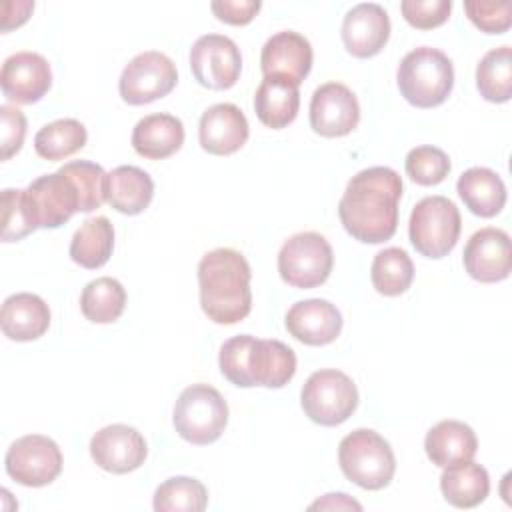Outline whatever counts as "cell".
<instances>
[{"mask_svg":"<svg viewBox=\"0 0 512 512\" xmlns=\"http://www.w3.org/2000/svg\"><path fill=\"white\" fill-rule=\"evenodd\" d=\"M402 178L388 166H372L354 174L338 202L344 230L358 242L382 244L398 228Z\"/></svg>","mask_w":512,"mask_h":512,"instance_id":"cell-1","label":"cell"},{"mask_svg":"<svg viewBox=\"0 0 512 512\" xmlns=\"http://www.w3.org/2000/svg\"><path fill=\"white\" fill-rule=\"evenodd\" d=\"M252 270L244 254L232 248H214L198 262L200 306L216 324H236L252 310Z\"/></svg>","mask_w":512,"mask_h":512,"instance_id":"cell-2","label":"cell"},{"mask_svg":"<svg viewBox=\"0 0 512 512\" xmlns=\"http://www.w3.org/2000/svg\"><path fill=\"white\" fill-rule=\"evenodd\" d=\"M222 376L238 388H282L296 374V354L280 340L240 334L220 346Z\"/></svg>","mask_w":512,"mask_h":512,"instance_id":"cell-3","label":"cell"},{"mask_svg":"<svg viewBox=\"0 0 512 512\" xmlns=\"http://www.w3.org/2000/svg\"><path fill=\"white\" fill-rule=\"evenodd\" d=\"M396 82L406 102L416 108H436L446 102L454 86L452 60L438 48L410 50L398 64Z\"/></svg>","mask_w":512,"mask_h":512,"instance_id":"cell-4","label":"cell"},{"mask_svg":"<svg viewBox=\"0 0 512 512\" xmlns=\"http://www.w3.org/2000/svg\"><path fill=\"white\" fill-rule=\"evenodd\" d=\"M342 474L364 490L386 488L396 472L394 452L378 432L358 428L346 434L338 446Z\"/></svg>","mask_w":512,"mask_h":512,"instance_id":"cell-5","label":"cell"},{"mask_svg":"<svg viewBox=\"0 0 512 512\" xmlns=\"http://www.w3.org/2000/svg\"><path fill=\"white\" fill-rule=\"evenodd\" d=\"M172 422L180 438L196 446H206L222 436L228 424V404L210 384H192L180 392Z\"/></svg>","mask_w":512,"mask_h":512,"instance_id":"cell-6","label":"cell"},{"mask_svg":"<svg viewBox=\"0 0 512 512\" xmlns=\"http://www.w3.org/2000/svg\"><path fill=\"white\" fill-rule=\"evenodd\" d=\"M460 230V212L446 196H426L410 212V242L426 258L438 260L448 256L460 238Z\"/></svg>","mask_w":512,"mask_h":512,"instance_id":"cell-7","label":"cell"},{"mask_svg":"<svg viewBox=\"0 0 512 512\" xmlns=\"http://www.w3.org/2000/svg\"><path fill=\"white\" fill-rule=\"evenodd\" d=\"M300 404L314 424L338 426L358 408V388L352 378L340 370H316L302 386Z\"/></svg>","mask_w":512,"mask_h":512,"instance_id":"cell-8","label":"cell"},{"mask_svg":"<svg viewBox=\"0 0 512 512\" xmlns=\"http://www.w3.org/2000/svg\"><path fill=\"white\" fill-rule=\"evenodd\" d=\"M332 266V246L318 232L294 234L278 252L280 278L294 288H314L324 284Z\"/></svg>","mask_w":512,"mask_h":512,"instance_id":"cell-9","label":"cell"},{"mask_svg":"<svg viewBox=\"0 0 512 512\" xmlns=\"http://www.w3.org/2000/svg\"><path fill=\"white\" fill-rule=\"evenodd\" d=\"M176 82V64L164 52L148 50L136 54L124 66L118 80V90L126 104L142 106L168 96Z\"/></svg>","mask_w":512,"mask_h":512,"instance_id":"cell-10","label":"cell"},{"mask_svg":"<svg viewBox=\"0 0 512 512\" xmlns=\"http://www.w3.org/2000/svg\"><path fill=\"white\" fill-rule=\"evenodd\" d=\"M6 474L28 488L54 482L62 472L60 446L42 434H26L10 444L4 456Z\"/></svg>","mask_w":512,"mask_h":512,"instance_id":"cell-11","label":"cell"},{"mask_svg":"<svg viewBox=\"0 0 512 512\" xmlns=\"http://www.w3.org/2000/svg\"><path fill=\"white\" fill-rule=\"evenodd\" d=\"M190 70L200 86L228 90L240 78V48L228 36L204 34L190 48Z\"/></svg>","mask_w":512,"mask_h":512,"instance_id":"cell-12","label":"cell"},{"mask_svg":"<svg viewBox=\"0 0 512 512\" xmlns=\"http://www.w3.org/2000/svg\"><path fill=\"white\" fill-rule=\"evenodd\" d=\"M360 122V106L354 92L340 82L318 86L310 100V126L324 138L350 134Z\"/></svg>","mask_w":512,"mask_h":512,"instance_id":"cell-13","label":"cell"},{"mask_svg":"<svg viewBox=\"0 0 512 512\" xmlns=\"http://www.w3.org/2000/svg\"><path fill=\"white\" fill-rule=\"evenodd\" d=\"M90 456L106 472L128 474L144 464L148 446L134 426L110 424L92 436Z\"/></svg>","mask_w":512,"mask_h":512,"instance_id":"cell-14","label":"cell"},{"mask_svg":"<svg viewBox=\"0 0 512 512\" xmlns=\"http://www.w3.org/2000/svg\"><path fill=\"white\" fill-rule=\"evenodd\" d=\"M462 262L468 276L478 282L492 284L506 280L512 270L510 236L494 226L480 228L466 242Z\"/></svg>","mask_w":512,"mask_h":512,"instance_id":"cell-15","label":"cell"},{"mask_svg":"<svg viewBox=\"0 0 512 512\" xmlns=\"http://www.w3.org/2000/svg\"><path fill=\"white\" fill-rule=\"evenodd\" d=\"M26 196L38 228H58L80 212L78 192L60 170L32 180Z\"/></svg>","mask_w":512,"mask_h":512,"instance_id":"cell-16","label":"cell"},{"mask_svg":"<svg viewBox=\"0 0 512 512\" xmlns=\"http://www.w3.org/2000/svg\"><path fill=\"white\" fill-rule=\"evenodd\" d=\"M0 86L10 102L34 104L42 100L52 86L50 64L38 52H16L2 64Z\"/></svg>","mask_w":512,"mask_h":512,"instance_id":"cell-17","label":"cell"},{"mask_svg":"<svg viewBox=\"0 0 512 512\" xmlns=\"http://www.w3.org/2000/svg\"><path fill=\"white\" fill-rule=\"evenodd\" d=\"M312 46L308 38L294 30H282L270 36L260 52L264 76H276L300 86L312 68Z\"/></svg>","mask_w":512,"mask_h":512,"instance_id":"cell-18","label":"cell"},{"mask_svg":"<svg viewBox=\"0 0 512 512\" xmlns=\"http://www.w3.org/2000/svg\"><path fill=\"white\" fill-rule=\"evenodd\" d=\"M342 42L356 58L376 56L390 38L388 12L376 2H360L342 20Z\"/></svg>","mask_w":512,"mask_h":512,"instance_id":"cell-19","label":"cell"},{"mask_svg":"<svg viewBox=\"0 0 512 512\" xmlns=\"http://www.w3.org/2000/svg\"><path fill=\"white\" fill-rule=\"evenodd\" d=\"M250 136V126L244 112L230 102H220L204 110L198 124L200 146L214 156L238 152Z\"/></svg>","mask_w":512,"mask_h":512,"instance_id":"cell-20","label":"cell"},{"mask_svg":"<svg viewBox=\"0 0 512 512\" xmlns=\"http://www.w3.org/2000/svg\"><path fill=\"white\" fill-rule=\"evenodd\" d=\"M286 330L306 346H326L340 336L342 314L324 298L300 300L286 312Z\"/></svg>","mask_w":512,"mask_h":512,"instance_id":"cell-21","label":"cell"},{"mask_svg":"<svg viewBox=\"0 0 512 512\" xmlns=\"http://www.w3.org/2000/svg\"><path fill=\"white\" fill-rule=\"evenodd\" d=\"M0 326L4 336L10 340H36L44 336L50 326V308L40 296L32 292L12 294L2 304Z\"/></svg>","mask_w":512,"mask_h":512,"instance_id":"cell-22","label":"cell"},{"mask_svg":"<svg viewBox=\"0 0 512 512\" xmlns=\"http://www.w3.org/2000/svg\"><path fill=\"white\" fill-rule=\"evenodd\" d=\"M184 144V124L180 118L156 112L136 122L132 130V148L148 160H164Z\"/></svg>","mask_w":512,"mask_h":512,"instance_id":"cell-23","label":"cell"},{"mask_svg":"<svg viewBox=\"0 0 512 512\" xmlns=\"http://www.w3.org/2000/svg\"><path fill=\"white\" fill-rule=\"evenodd\" d=\"M426 456L440 468L468 462L476 456L478 440L474 430L460 420H442L424 438Z\"/></svg>","mask_w":512,"mask_h":512,"instance_id":"cell-24","label":"cell"},{"mask_svg":"<svg viewBox=\"0 0 512 512\" xmlns=\"http://www.w3.org/2000/svg\"><path fill=\"white\" fill-rule=\"evenodd\" d=\"M154 196L152 176L132 164H124L106 174V202L120 214L136 216L144 212Z\"/></svg>","mask_w":512,"mask_h":512,"instance_id":"cell-25","label":"cell"},{"mask_svg":"<svg viewBox=\"0 0 512 512\" xmlns=\"http://www.w3.org/2000/svg\"><path fill=\"white\" fill-rule=\"evenodd\" d=\"M456 192L464 206L480 218H492L500 214L506 204V186L502 178L484 166L464 170L456 182Z\"/></svg>","mask_w":512,"mask_h":512,"instance_id":"cell-26","label":"cell"},{"mask_svg":"<svg viewBox=\"0 0 512 512\" xmlns=\"http://www.w3.org/2000/svg\"><path fill=\"white\" fill-rule=\"evenodd\" d=\"M300 108L298 86L290 80L264 76L254 94V112L258 120L272 128L280 130L294 122Z\"/></svg>","mask_w":512,"mask_h":512,"instance_id":"cell-27","label":"cell"},{"mask_svg":"<svg viewBox=\"0 0 512 512\" xmlns=\"http://www.w3.org/2000/svg\"><path fill=\"white\" fill-rule=\"evenodd\" d=\"M440 490L444 500L454 508H474L486 500L490 492V476L484 466L468 460L444 468Z\"/></svg>","mask_w":512,"mask_h":512,"instance_id":"cell-28","label":"cell"},{"mask_svg":"<svg viewBox=\"0 0 512 512\" xmlns=\"http://www.w3.org/2000/svg\"><path fill=\"white\" fill-rule=\"evenodd\" d=\"M114 250V228L106 216L88 218L70 240V258L88 270L104 266Z\"/></svg>","mask_w":512,"mask_h":512,"instance_id":"cell-29","label":"cell"},{"mask_svg":"<svg viewBox=\"0 0 512 512\" xmlns=\"http://www.w3.org/2000/svg\"><path fill=\"white\" fill-rule=\"evenodd\" d=\"M126 308L124 286L110 276L88 282L80 294V310L94 324L116 322Z\"/></svg>","mask_w":512,"mask_h":512,"instance_id":"cell-30","label":"cell"},{"mask_svg":"<svg viewBox=\"0 0 512 512\" xmlns=\"http://www.w3.org/2000/svg\"><path fill=\"white\" fill-rule=\"evenodd\" d=\"M476 88L488 102L502 104L512 98V48H492L476 66Z\"/></svg>","mask_w":512,"mask_h":512,"instance_id":"cell-31","label":"cell"},{"mask_svg":"<svg viewBox=\"0 0 512 512\" xmlns=\"http://www.w3.org/2000/svg\"><path fill=\"white\" fill-rule=\"evenodd\" d=\"M86 126L74 118H60L42 126L34 136V150L44 160H62L84 148Z\"/></svg>","mask_w":512,"mask_h":512,"instance_id":"cell-32","label":"cell"},{"mask_svg":"<svg viewBox=\"0 0 512 512\" xmlns=\"http://www.w3.org/2000/svg\"><path fill=\"white\" fill-rule=\"evenodd\" d=\"M370 278L376 292L384 296H400L410 288L414 280V264L406 250L390 246L374 256Z\"/></svg>","mask_w":512,"mask_h":512,"instance_id":"cell-33","label":"cell"},{"mask_svg":"<svg viewBox=\"0 0 512 512\" xmlns=\"http://www.w3.org/2000/svg\"><path fill=\"white\" fill-rule=\"evenodd\" d=\"M206 506V486L190 476L168 478L154 492L156 512H202Z\"/></svg>","mask_w":512,"mask_h":512,"instance_id":"cell-34","label":"cell"},{"mask_svg":"<svg viewBox=\"0 0 512 512\" xmlns=\"http://www.w3.org/2000/svg\"><path fill=\"white\" fill-rule=\"evenodd\" d=\"M76 188L80 212H92L106 202V172L90 160H72L58 168Z\"/></svg>","mask_w":512,"mask_h":512,"instance_id":"cell-35","label":"cell"},{"mask_svg":"<svg viewBox=\"0 0 512 512\" xmlns=\"http://www.w3.org/2000/svg\"><path fill=\"white\" fill-rule=\"evenodd\" d=\"M36 228L26 190L6 188L2 192V242H18Z\"/></svg>","mask_w":512,"mask_h":512,"instance_id":"cell-36","label":"cell"},{"mask_svg":"<svg viewBox=\"0 0 512 512\" xmlns=\"http://www.w3.org/2000/svg\"><path fill=\"white\" fill-rule=\"evenodd\" d=\"M406 174L420 186H436L450 174V158L436 146H416L406 154Z\"/></svg>","mask_w":512,"mask_h":512,"instance_id":"cell-37","label":"cell"},{"mask_svg":"<svg viewBox=\"0 0 512 512\" xmlns=\"http://www.w3.org/2000/svg\"><path fill=\"white\" fill-rule=\"evenodd\" d=\"M464 10L470 22L486 34H502L512 24L510 2H484V0H466Z\"/></svg>","mask_w":512,"mask_h":512,"instance_id":"cell-38","label":"cell"},{"mask_svg":"<svg viewBox=\"0 0 512 512\" xmlns=\"http://www.w3.org/2000/svg\"><path fill=\"white\" fill-rule=\"evenodd\" d=\"M400 10L404 20L418 30L442 26L452 10L450 0H402Z\"/></svg>","mask_w":512,"mask_h":512,"instance_id":"cell-39","label":"cell"},{"mask_svg":"<svg viewBox=\"0 0 512 512\" xmlns=\"http://www.w3.org/2000/svg\"><path fill=\"white\" fill-rule=\"evenodd\" d=\"M0 148L2 160H10L16 152H20L26 136V116L22 110L10 104L0 106Z\"/></svg>","mask_w":512,"mask_h":512,"instance_id":"cell-40","label":"cell"},{"mask_svg":"<svg viewBox=\"0 0 512 512\" xmlns=\"http://www.w3.org/2000/svg\"><path fill=\"white\" fill-rule=\"evenodd\" d=\"M210 8L220 22H226L232 26H244L254 20L258 10L262 8V2L260 0H214Z\"/></svg>","mask_w":512,"mask_h":512,"instance_id":"cell-41","label":"cell"},{"mask_svg":"<svg viewBox=\"0 0 512 512\" xmlns=\"http://www.w3.org/2000/svg\"><path fill=\"white\" fill-rule=\"evenodd\" d=\"M32 10H34V2H30V0L2 4V32L22 26L28 20Z\"/></svg>","mask_w":512,"mask_h":512,"instance_id":"cell-42","label":"cell"},{"mask_svg":"<svg viewBox=\"0 0 512 512\" xmlns=\"http://www.w3.org/2000/svg\"><path fill=\"white\" fill-rule=\"evenodd\" d=\"M310 510H362V504L344 492H330L308 506Z\"/></svg>","mask_w":512,"mask_h":512,"instance_id":"cell-43","label":"cell"}]
</instances>
